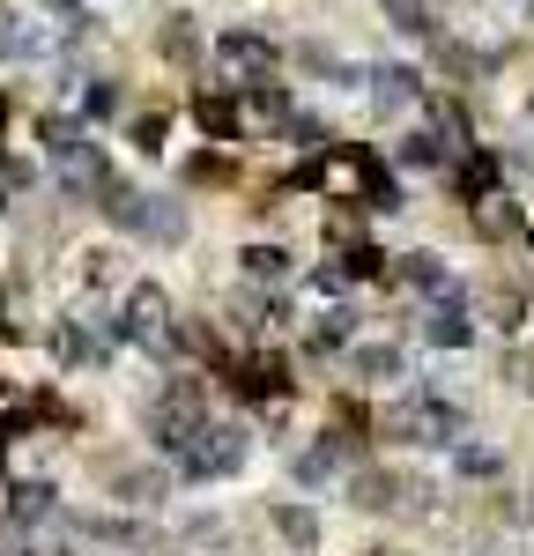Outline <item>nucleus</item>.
<instances>
[{"instance_id": "nucleus-1", "label": "nucleus", "mask_w": 534, "mask_h": 556, "mask_svg": "<svg viewBox=\"0 0 534 556\" xmlns=\"http://www.w3.org/2000/svg\"><path fill=\"white\" fill-rule=\"evenodd\" d=\"M208 60H216L223 89H253V83H282V38H267L253 23H223L216 45H208Z\"/></svg>"}, {"instance_id": "nucleus-2", "label": "nucleus", "mask_w": 534, "mask_h": 556, "mask_svg": "<svg viewBox=\"0 0 534 556\" xmlns=\"http://www.w3.org/2000/svg\"><path fill=\"white\" fill-rule=\"evenodd\" d=\"M416 334H423V349H475V342H483V319H475L468 282L423 304V312H416Z\"/></svg>"}, {"instance_id": "nucleus-3", "label": "nucleus", "mask_w": 534, "mask_h": 556, "mask_svg": "<svg viewBox=\"0 0 534 556\" xmlns=\"http://www.w3.org/2000/svg\"><path fill=\"white\" fill-rule=\"evenodd\" d=\"M238 460H245V430L216 424V416L193 430V438H186V453H178V468L193 475V482H216V475H230Z\"/></svg>"}, {"instance_id": "nucleus-4", "label": "nucleus", "mask_w": 534, "mask_h": 556, "mask_svg": "<svg viewBox=\"0 0 534 556\" xmlns=\"http://www.w3.org/2000/svg\"><path fill=\"white\" fill-rule=\"evenodd\" d=\"M386 282H394V290H408L416 304H431V298H445V290H460V267H453L438 245H408V253H394Z\"/></svg>"}, {"instance_id": "nucleus-5", "label": "nucleus", "mask_w": 534, "mask_h": 556, "mask_svg": "<svg viewBox=\"0 0 534 556\" xmlns=\"http://www.w3.org/2000/svg\"><path fill=\"white\" fill-rule=\"evenodd\" d=\"M453 156H460V149H453V141H445V134L431 127V119H408L386 164H394L400 178H408V172H423V178H445V172H453Z\"/></svg>"}, {"instance_id": "nucleus-6", "label": "nucleus", "mask_w": 534, "mask_h": 556, "mask_svg": "<svg viewBox=\"0 0 534 556\" xmlns=\"http://www.w3.org/2000/svg\"><path fill=\"white\" fill-rule=\"evenodd\" d=\"M364 97H371V112L379 119H416L423 112V97H431V75H416V67H371L364 75Z\"/></svg>"}, {"instance_id": "nucleus-7", "label": "nucleus", "mask_w": 534, "mask_h": 556, "mask_svg": "<svg viewBox=\"0 0 534 556\" xmlns=\"http://www.w3.org/2000/svg\"><path fill=\"white\" fill-rule=\"evenodd\" d=\"M342 371H349L356 386H400L408 379V349L400 342H364V334H356V342L342 349Z\"/></svg>"}, {"instance_id": "nucleus-8", "label": "nucleus", "mask_w": 534, "mask_h": 556, "mask_svg": "<svg viewBox=\"0 0 534 556\" xmlns=\"http://www.w3.org/2000/svg\"><path fill=\"white\" fill-rule=\"evenodd\" d=\"M238 282H245V290H290V282H297V253L275 245V238H253V245L238 253Z\"/></svg>"}, {"instance_id": "nucleus-9", "label": "nucleus", "mask_w": 534, "mask_h": 556, "mask_svg": "<svg viewBox=\"0 0 534 556\" xmlns=\"http://www.w3.org/2000/svg\"><path fill=\"white\" fill-rule=\"evenodd\" d=\"M193 127L208 134V141H245V134H238V89H201V97H193Z\"/></svg>"}, {"instance_id": "nucleus-10", "label": "nucleus", "mask_w": 534, "mask_h": 556, "mask_svg": "<svg viewBox=\"0 0 534 556\" xmlns=\"http://www.w3.org/2000/svg\"><path fill=\"white\" fill-rule=\"evenodd\" d=\"M356 327H364V319H356V304L342 298V304H327V312H319V319H312L305 349H312V356H342V349L356 342Z\"/></svg>"}, {"instance_id": "nucleus-11", "label": "nucleus", "mask_w": 534, "mask_h": 556, "mask_svg": "<svg viewBox=\"0 0 534 556\" xmlns=\"http://www.w3.org/2000/svg\"><path fill=\"white\" fill-rule=\"evenodd\" d=\"M379 8H386V23H394L400 38H416V45H438L445 38L438 0H379Z\"/></svg>"}, {"instance_id": "nucleus-12", "label": "nucleus", "mask_w": 534, "mask_h": 556, "mask_svg": "<svg viewBox=\"0 0 534 556\" xmlns=\"http://www.w3.org/2000/svg\"><path fill=\"white\" fill-rule=\"evenodd\" d=\"M186 230H193V223H186L178 201H164V193L141 201V238H149V245H186Z\"/></svg>"}, {"instance_id": "nucleus-13", "label": "nucleus", "mask_w": 534, "mask_h": 556, "mask_svg": "<svg viewBox=\"0 0 534 556\" xmlns=\"http://www.w3.org/2000/svg\"><path fill=\"white\" fill-rule=\"evenodd\" d=\"M275 534H282L290 549H319V513H312V505H290V497H282V505H275Z\"/></svg>"}, {"instance_id": "nucleus-14", "label": "nucleus", "mask_w": 534, "mask_h": 556, "mask_svg": "<svg viewBox=\"0 0 534 556\" xmlns=\"http://www.w3.org/2000/svg\"><path fill=\"white\" fill-rule=\"evenodd\" d=\"M38 141H44V156H52V164H75V156L89 149V134L75 127V119H38Z\"/></svg>"}, {"instance_id": "nucleus-15", "label": "nucleus", "mask_w": 534, "mask_h": 556, "mask_svg": "<svg viewBox=\"0 0 534 556\" xmlns=\"http://www.w3.org/2000/svg\"><path fill=\"white\" fill-rule=\"evenodd\" d=\"M127 141L141 149V156H164V149H171V112H134Z\"/></svg>"}, {"instance_id": "nucleus-16", "label": "nucleus", "mask_w": 534, "mask_h": 556, "mask_svg": "<svg viewBox=\"0 0 534 556\" xmlns=\"http://www.w3.org/2000/svg\"><path fill=\"white\" fill-rule=\"evenodd\" d=\"M156 52H164V60H193V52H201V30H193V15H171V23L156 30Z\"/></svg>"}, {"instance_id": "nucleus-17", "label": "nucleus", "mask_w": 534, "mask_h": 556, "mask_svg": "<svg viewBox=\"0 0 534 556\" xmlns=\"http://www.w3.org/2000/svg\"><path fill=\"white\" fill-rule=\"evenodd\" d=\"M156 490H164V475H156V468H127V475H119V497H127V505H156Z\"/></svg>"}, {"instance_id": "nucleus-18", "label": "nucleus", "mask_w": 534, "mask_h": 556, "mask_svg": "<svg viewBox=\"0 0 534 556\" xmlns=\"http://www.w3.org/2000/svg\"><path fill=\"white\" fill-rule=\"evenodd\" d=\"M119 112V83H89L82 89V119H112Z\"/></svg>"}, {"instance_id": "nucleus-19", "label": "nucleus", "mask_w": 534, "mask_h": 556, "mask_svg": "<svg viewBox=\"0 0 534 556\" xmlns=\"http://www.w3.org/2000/svg\"><path fill=\"white\" fill-rule=\"evenodd\" d=\"M186 178H193V186H223V178H230V164H223V149H208V156H193V164H186Z\"/></svg>"}, {"instance_id": "nucleus-20", "label": "nucleus", "mask_w": 534, "mask_h": 556, "mask_svg": "<svg viewBox=\"0 0 534 556\" xmlns=\"http://www.w3.org/2000/svg\"><path fill=\"white\" fill-rule=\"evenodd\" d=\"M75 260H82V267H75L82 282H112V253H104V245H89V253H75Z\"/></svg>"}, {"instance_id": "nucleus-21", "label": "nucleus", "mask_w": 534, "mask_h": 556, "mask_svg": "<svg viewBox=\"0 0 534 556\" xmlns=\"http://www.w3.org/2000/svg\"><path fill=\"white\" fill-rule=\"evenodd\" d=\"M44 505H52V490H44V482H30V490H15V519H38Z\"/></svg>"}, {"instance_id": "nucleus-22", "label": "nucleus", "mask_w": 534, "mask_h": 556, "mask_svg": "<svg viewBox=\"0 0 534 556\" xmlns=\"http://www.w3.org/2000/svg\"><path fill=\"white\" fill-rule=\"evenodd\" d=\"M0 52H30V38L15 30V15H8V8H0Z\"/></svg>"}, {"instance_id": "nucleus-23", "label": "nucleus", "mask_w": 534, "mask_h": 556, "mask_svg": "<svg viewBox=\"0 0 534 556\" xmlns=\"http://www.w3.org/2000/svg\"><path fill=\"white\" fill-rule=\"evenodd\" d=\"M0 401H8V386H0Z\"/></svg>"}]
</instances>
